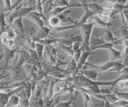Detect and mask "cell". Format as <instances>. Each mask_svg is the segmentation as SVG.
<instances>
[{"mask_svg": "<svg viewBox=\"0 0 128 107\" xmlns=\"http://www.w3.org/2000/svg\"><path fill=\"white\" fill-rule=\"evenodd\" d=\"M94 27V23L91 22H87L86 23H84V24L79 26L80 32H81V35L82 37V42L81 46V49L82 51L91 50L90 42L92 30H93Z\"/></svg>", "mask_w": 128, "mask_h": 107, "instance_id": "cell-1", "label": "cell"}, {"mask_svg": "<svg viewBox=\"0 0 128 107\" xmlns=\"http://www.w3.org/2000/svg\"><path fill=\"white\" fill-rule=\"evenodd\" d=\"M122 62L121 61H111L109 60V62L103 63L101 65H94L91 63L86 62L85 66H89L92 67L93 69H95L97 71L101 73V74H106V73H110V71H111L114 68H115L116 66H118L119 65H121Z\"/></svg>", "mask_w": 128, "mask_h": 107, "instance_id": "cell-2", "label": "cell"}, {"mask_svg": "<svg viewBox=\"0 0 128 107\" xmlns=\"http://www.w3.org/2000/svg\"><path fill=\"white\" fill-rule=\"evenodd\" d=\"M26 18H29L30 21L34 22L38 26V28H41L43 26H45V21H46L45 15L42 13L38 12L37 10H33L29 14H27Z\"/></svg>", "mask_w": 128, "mask_h": 107, "instance_id": "cell-3", "label": "cell"}, {"mask_svg": "<svg viewBox=\"0 0 128 107\" xmlns=\"http://www.w3.org/2000/svg\"><path fill=\"white\" fill-rule=\"evenodd\" d=\"M92 54H94V52L93 50H89V51H82V53L81 54V57L78 59V61L77 62V67H76V70L74 72V74H78L79 72H81V70H82L83 66L86 65V63L87 62V59L89 58V57Z\"/></svg>", "mask_w": 128, "mask_h": 107, "instance_id": "cell-4", "label": "cell"}, {"mask_svg": "<svg viewBox=\"0 0 128 107\" xmlns=\"http://www.w3.org/2000/svg\"><path fill=\"white\" fill-rule=\"evenodd\" d=\"M22 18H23L22 17L18 16V18H16L10 25L11 28L15 31V33L17 34V35H21L24 34V26H23Z\"/></svg>", "mask_w": 128, "mask_h": 107, "instance_id": "cell-5", "label": "cell"}, {"mask_svg": "<svg viewBox=\"0 0 128 107\" xmlns=\"http://www.w3.org/2000/svg\"><path fill=\"white\" fill-rule=\"evenodd\" d=\"M71 12V10L69 8L66 10H64L62 13L59 14L58 16L60 18V21H61V25L64 24H75V23H78V21H74L70 17V14Z\"/></svg>", "mask_w": 128, "mask_h": 107, "instance_id": "cell-6", "label": "cell"}, {"mask_svg": "<svg viewBox=\"0 0 128 107\" xmlns=\"http://www.w3.org/2000/svg\"><path fill=\"white\" fill-rule=\"evenodd\" d=\"M51 31V29L50 26H43L41 28H39V30L35 33V34L33 37V41L38 40V39H43L48 38L49 34Z\"/></svg>", "mask_w": 128, "mask_h": 107, "instance_id": "cell-7", "label": "cell"}, {"mask_svg": "<svg viewBox=\"0 0 128 107\" xmlns=\"http://www.w3.org/2000/svg\"><path fill=\"white\" fill-rule=\"evenodd\" d=\"M88 21H90L91 22L94 23V26H98V27H101V28H108V27H110L112 25H113V23H107V22H103L102 19H100L97 14H94L92 15V16L89 18V20Z\"/></svg>", "mask_w": 128, "mask_h": 107, "instance_id": "cell-8", "label": "cell"}, {"mask_svg": "<svg viewBox=\"0 0 128 107\" xmlns=\"http://www.w3.org/2000/svg\"><path fill=\"white\" fill-rule=\"evenodd\" d=\"M81 74L84 75L85 77L90 79V80H92V81L97 82L98 75L101 74V73L98 72V71H97L95 69H91V70H82Z\"/></svg>", "mask_w": 128, "mask_h": 107, "instance_id": "cell-9", "label": "cell"}, {"mask_svg": "<svg viewBox=\"0 0 128 107\" xmlns=\"http://www.w3.org/2000/svg\"><path fill=\"white\" fill-rule=\"evenodd\" d=\"M110 56V60L111 61H119L122 58V54L121 51L114 48V46L110 47L106 50Z\"/></svg>", "mask_w": 128, "mask_h": 107, "instance_id": "cell-10", "label": "cell"}, {"mask_svg": "<svg viewBox=\"0 0 128 107\" xmlns=\"http://www.w3.org/2000/svg\"><path fill=\"white\" fill-rule=\"evenodd\" d=\"M16 53V50L14 48H8L5 46L4 48V58H5V67L6 69L8 68V63L14 57Z\"/></svg>", "mask_w": 128, "mask_h": 107, "instance_id": "cell-11", "label": "cell"}, {"mask_svg": "<svg viewBox=\"0 0 128 107\" xmlns=\"http://www.w3.org/2000/svg\"><path fill=\"white\" fill-rule=\"evenodd\" d=\"M73 93L74 92H71L70 93V98L69 101L67 102H58L56 106H58V107H68V106H74L72 104H74V101L76 99V97L78 96V94H79V91L77 90L75 91V94L74 96L73 95Z\"/></svg>", "mask_w": 128, "mask_h": 107, "instance_id": "cell-12", "label": "cell"}, {"mask_svg": "<svg viewBox=\"0 0 128 107\" xmlns=\"http://www.w3.org/2000/svg\"><path fill=\"white\" fill-rule=\"evenodd\" d=\"M20 98L17 94H12L9 97L6 104V106H19Z\"/></svg>", "mask_w": 128, "mask_h": 107, "instance_id": "cell-13", "label": "cell"}, {"mask_svg": "<svg viewBox=\"0 0 128 107\" xmlns=\"http://www.w3.org/2000/svg\"><path fill=\"white\" fill-rule=\"evenodd\" d=\"M48 25L50 28H54L61 25V21L58 15H50V18H48Z\"/></svg>", "mask_w": 128, "mask_h": 107, "instance_id": "cell-14", "label": "cell"}, {"mask_svg": "<svg viewBox=\"0 0 128 107\" xmlns=\"http://www.w3.org/2000/svg\"><path fill=\"white\" fill-rule=\"evenodd\" d=\"M33 10H34V6H20V8L18 10V16H21L22 18L26 17L27 14H29L30 12H32Z\"/></svg>", "mask_w": 128, "mask_h": 107, "instance_id": "cell-15", "label": "cell"}, {"mask_svg": "<svg viewBox=\"0 0 128 107\" xmlns=\"http://www.w3.org/2000/svg\"><path fill=\"white\" fill-rule=\"evenodd\" d=\"M0 38H1V41H2V44L8 47V48H13V46H14V40H12V39L9 38L5 34V33H2V34L0 36Z\"/></svg>", "mask_w": 128, "mask_h": 107, "instance_id": "cell-16", "label": "cell"}, {"mask_svg": "<svg viewBox=\"0 0 128 107\" xmlns=\"http://www.w3.org/2000/svg\"><path fill=\"white\" fill-rule=\"evenodd\" d=\"M87 6H88V8H89L94 14H100V13L102 12V9H103V7L101 5H99V4H98V3H96V2H90V3H88Z\"/></svg>", "mask_w": 128, "mask_h": 107, "instance_id": "cell-17", "label": "cell"}, {"mask_svg": "<svg viewBox=\"0 0 128 107\" xmlns=\"http://www.w3.org/2000/svg\"><path fill=\"white\" fill-rule=\"evenodd\" d=\"M6 26L7 24L6 22V13L2 10H0V36L4 32Z\"/></svg>", "mask_w": 128, "mask_h": 107, "instance_id": "cell-18", "label": "cell"}, {"mask_svg": "<svg viewBox=\"0 0 128 107\" xmlns=\"http://www.w3.org/2000/svg\"><path fill=\"white\" fill-rule=\"evenodd\" d=\"M69 8H71L70 6H54L52 8V10L49 12V15H58L59 14L62 13L64 10H66Z\"/></svg>", "mask_w": 128, "mask_h": 107, "instance_id": "cell-19", "label": "cell"}, {"mask_svg": "<svg viewBox=\"0 0 128 107\" xmlns=\"http://www.w3.org/2000/svg\"><path fill=\"white\" fill-rule=\"evenodd\" d=\"M34 50L37 53L39 59H43V52H44V49H45V46L41 44L38 42H34Z\"/></svg>", "mask_w": 128, "mask_h": 107, "instance_id": "cell-20", "label": "cell"}, {"mask_svg": "<svg viewBox=\"0 0 128 107\" xmlns=\"http://www.w3.org/2000/svg\"><path fill=\"white\" fill-rule=\"evenodd\" d=\"M58 41V38H46L43 39H38V40H35L34 42H38L41 44L44 45V46H50V45H53L54 43Z\"/></svg>", "mask_w": 128, "mask_h": 107, "instance_id": "cell-21", "label": "cell"}, {"mask_svg": "<svg viewBox=\"0 0 128 107\" xmlns=\"http://www.w3.org/2000/svg\"><path fill=\"white\" fill-rule=\"evenodd\" d=\"M78 90L79 91V93H81L82 94V96H83V101H84V104H85L84 106L86 107L89 106L91 101H92V96L90 94L86 93V91H84V90Z\"/></svg>", "mask_w": 128, "mask_h": 107, "instance_id": "cell-22", "label": "cell"}, {"mask_svg": "<svg viewBox=\"0 0 128 107\" xmlns=\"http://www.w3.org/2000/svg\"><path fill=\"white\" fill-rule=\"evenodd\" d=\"M98 17L102 19L103 22H107V23H113L112 22V20H113V18L110 15H105V14H98Z\"/></svg>", "mask_w": 128, "mask_h": 107, "instance_id": "cell-23", "label": "cell"}, {"mask_svg": "<svg viewBox=\"0 0 128 107\" xmlns=\"http://www.w3.org/2000/svg\"><path fill=\"white\" fill-rule=\"evenodd\" d=\"M101 6L103 7V8L109 9V10H113L114 9V2L107 0V1L103 2L101 4Z\"/></svg>", "mask_w": 128, "mask_h": 107, "instance_id": "cell-24", "label": "cell"}, {"mask_svg": "<svg viewBox=\"0 0 128 107\" xmlns=\"http://www.w3.org/2000/svg\"><path fill=\"white\" fill-rule=\"evenodd\" d=\"M30 99L25 98H20L19 106H30Z\"/></svg>", "mask_w": 128, "mask_h": 107, "instance_id": "cell-25", "label": "cell"}, {"mask_svg": "<svg viewBox=\"0 0 128 107\" xmlns=\"http://www.w3.org/2000/svg\"><path fill=\"white\" fill-rule=\"evenodd\" d=\"M82 49L80 48V49H78V50H75L74 52V54H73V58H74V59L78 62V59L80 58V57H81V54H82Z\"/></svg>", "mask_w": 128, "mask_h": 107, "instance_id": "cell-26", "label": "cell"}, {"mask_svg": "<svg viewBox=\"0 0 128 107\" xmlns=\"http://www.w3.org/2000/svg\"><path fill=\"white\" fill-rule=\"evenodd\" d=\"M23 1H24V0H15L14 2L13 3V5H12V9L14 8V7H16L17 6L20 5L21 3H22Z\"/></svg>", "mask_w": 128, "mask_h": 107, "instance_id": "cell-27", "label": "cell"}, {"mask_svg": "<svg viewBox=\"0 0 128 107\" xmlns=\"http://www.w3.org/2000/svg\"><path fill=\"white\" fill-rule=\"evenodd\" d=\"M4 58V52L0 54V62H1V61L2 60V59Z\"/></svg>", "mask_w": 128, "mask_h": 107, "instance_id": "cell-28", "label": "cell"}, {"mask_svg": "<svg viewBox=\"0 0 128 107\" xmlns=\"http://www.w3.org/2000/svg\"><path fill=\"white\" fill-rule=\"evenodd\" d=\"M109 1H111V2H117L118 0H109Z\"/></svg>", "mask_w": 128, "mask_h": 107, "instance_id": "cell-29", "label": "cell"}, {"mask_svg": "<svg viewBox=\"0 0 128 107\" xmlns=\"http://www.w3.org/2000/svg\"><path fill=\"white\" fill-rule=\"evenodd\" d=\"M41 1H42V5H43V3L45 2L46 1V0H41Z\"/></svg>", "mask_w": 128, "mask_h": 107, "instance_id": "cell-30", "label": "cell"}, {"mask_svg": "<svg viewBox=\"0 0 128 107\" xmlns=\"http://www.w3.org/2000/svg\"><path fill=\"white\" fill-rule=\"evenodd\" d=\"M32 1H34V0H27L28 3H30V2H32Z\"/></svg>", "mask_w": 128, "mask_h": 107, "instance_id": "cell-31", "label": "cell"}]
</instances>
